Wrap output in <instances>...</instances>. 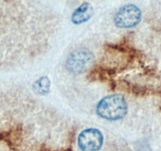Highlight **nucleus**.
Here are the masks:
<instances>
[{
    "label": "nucleus",
    "instance_id": "nucleus-1",
    "mask_svg": "<svg viewBox=\"0 0 161 151\" xmlns=\"http://www.w3.org/2000/svg\"><path fill=\"white\" fill-rule=\"evenodd\" d=\"M127 103L122 95H111L99 102L97 112L99 116L109 121H116L124 117L127 112Z\"/></svg>",
    "mask_w": 161,
    "mask_h": 151
},
{
    "label": "nucleus",
    "instance_id": "nucleus-2",
    "mask_svg": "<svg viewBox=\"0 0 161 151\" xmlns=\"http://www.w3.org/2000/svg\"><path fill=\"white\" fill-rule=\"evenodd\" d=\"M94 55L88 49L81 48L74 50L66 59V69L74 74H81L92 66Z\"/></svg>",
    "mask_w": 161,
    "mask_h": 151
},
{
    "label": "nucleus",
    "instance_id": "nucleus-3",
    "mask_svg": "<svg viewBox=\"0 0 161 151\" xmlns=\"http://www.w3.org/2000/svg\"><path fill=\"white\" fill-rule=\"evenodd\" d=\"M142 13L134 5L121 7L114 17V23L119 28H131L137 25L141 21Z\"/></svg>",
    "mask_w": 161,
    "mask_h": 151
},
{
    "label": "nucleus",
    "instance_id": "nucleus-4",
    "mask_svg": "<svg viewBox=\"0 0 161 151\" xmlns=\"http://www.w3.org/2000/svg\"><path fill=\"white\" fill-rule=\"evenodd\" d=\"M77 143L81 151H98L103 145V136L97 129H86L79 135Z\"/></svg>",
    "mask_w": 161,
    "mask_h": 151
},
{
    "label": "nucleus",
    "instance_id": "nucleus-5",
    "mask_svg": "<svg viewBox=\"0 0 161 151\" xmlns=\"http://www.w3.org/2000/svg\"><path fill=\"white\" fill-rule=\"evenodd\" d=\"M93 14V9L88 3L81 4L72 15V21L74 24H81L87 21Z\"/></svg>",
    "mask_w": 161,
    "mask_h": 151
},
{
    "label": "nucleus",
    "instance_id": "nucleus-6",
    "mask_svg": "<svg viewBox=\"0 0 161 151\" xmlns=\"http://www.w3.org/2000/svg\"><path fill=\"white\" fill-rule=\"evenodd\" d=\"M50 89V81L47 77H42L36 81L34 84V90L39 94H46Z\"/></svg>",
    "mask_w": 161,
    "mask_h": 151
}]
</instances>
